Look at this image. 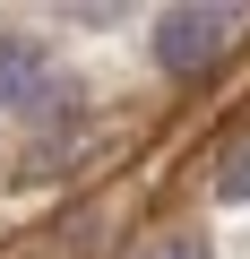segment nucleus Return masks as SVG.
Here are the masks:
<instances>
[{"label":"nucleus","instance_id":"1","mask_svg":"<svg viewBox=\"0 0 250 259\" xmlns=\"http://www.w3.org/2000/svg\"><path fill=\"white\" fill-rule=\"evenodd\" d=\"M241 26H250L241 9H198V0H181V9L156 18V61H164L173 78H198V69H216V61L233 52Z\"/></svg>","mask_w":250,"mask_h":259},{"label":"nucleus","instance_id":"2","mask_svg":"<svg viewBox=\"0 0 250 259\" xmlns=\"http://www.w3.org/2000/svg\"><path fill=\"white\" fill-rule=\"evenodd\" d=\"M35 95H43V44L0 35V112H18V104H35Z\"/></svg>","mask_w":250,"mask_h":259},{"label":"nucleus","instance_id":"3","mask_svg":"<svg viewBox=\"0 0 250 259\" xmlns=\"http://www.w3.org/2000/svg\"><path fill=\"white\" fill-rule=\"evenodd\" d=\"M216 199H224V207H241V199H250V139H233V156L216 164Z\"/></svg>","mask_w":250,"mask_h":259},{"label":"nucleus","instance_id":"4","mask_svg":"<svg viewBox=\"0 0 250 259\" xmlns=\"http://www.w3.org/2000/svg\"><path fill=\"white\" fill-rule=\"evenodd\" d=\"M138 259H207V233H190V225H173V233H156Z\"/></svg>","mask_w":250,"mask_h":259}]
</instances>
